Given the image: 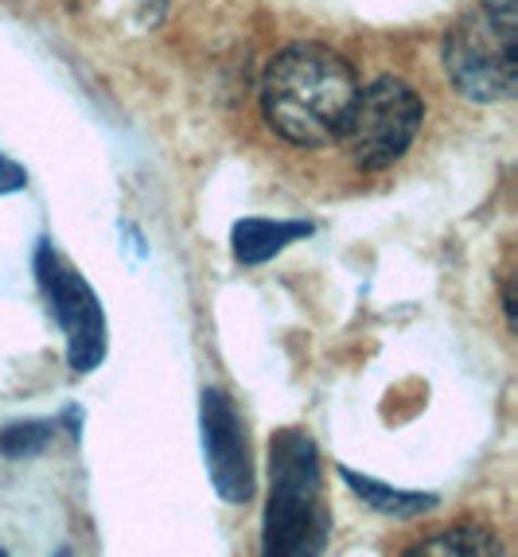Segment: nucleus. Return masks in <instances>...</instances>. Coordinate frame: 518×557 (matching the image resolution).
<instances>
[{
  "label": "nucleus",
  "instance_id": "7ed1b4c3",
  "mask_svg": "<svg viewBox=\"0 0 518 557\" xmlns=\"http://www.w3.org/2000/svg\"><path fill=\"white\" fill-rule=\"evenodd\" d=\"M444 75L468 102H507L518 86V4L476 0L444 32Z\"/></svg>",
  "mask_w": 518,
  "mask_h": 557
},
{
  "label": "nucleus",
  "instance_id": "423d86ee",
  "mask_svg": "<svg viewBox=\"0 0 518 557\" xmlns=\"http://www.w3.org/2000/svg\"><path fill=\"white\" fill-rule=\"evenodd\" d=\"M199 429H203V456L211 472L214 492L222 503H246L254 499L258 475H254L250 441L242 425L238 409L222 391H203L199 398Z\"/></svg>",
  "mask_w": 518,
  "mask_h": 557
},
{
  "label": "nucleus",
  "instance_id": "f257e3e1",
  "mask_svg": "<svg viewBox=\"0 0 518 557\" xmlns=\"http://www.w3.org/2000/svg\"><path fill=\"white\" fill-rule=\"evenodd\" d=\"M359 78L351 63L324 44H288L269 59L261 78V113L269 129L296 149H328L343 137Z\"/></svg>",
  "mask_w": 518,
  "mask_h": 557
},
{
  "label": "nucleus",
  "instance_id": "39448f33",
  "mask_svg": "<svg viewBox=\"0 0 518 557\" xmlns=\"http://www.w3.org/2000/svg\"><path fill=\"white\" fill-rule=\"evenodd\" d=\"M36 277L51 317H55V324L66 335V362H71V371L90 374L106 359V317L98 297H94V288L51 250V242H39Z\"/></svg>",
  "mask_w": 518,
  "mask_h": 557
},
{
  "label": "nucleus",
  "instance_id": "6e6552de",
  "mask_svg": "<svg viewBox=\"0 0 518 557\" xmlns=\"http://www.w3.org/2000/svg\"><path fill=\"white\" fill-rule=\"evenodd\" d=\"M402 557H507V546L483 522H464V527H448L433 539L417 542Z\"/></svg>",
  "mask_w": 518,
  "mask_h": 557
},
{
  "label": "nucleus",
  "instance_id": "f03ea898",
  "mask_svg": "<svg viewBox=\"0 0 518 557\" xmlns=\"http://www.w3.org/2000/svg\"><path fill=\"white\" fill-rule=\"evenodd\" d=\"M332 511L324 503L320 453L305 429L269 441V503L261 515V557H324Z\"/></svg>",
  "mask_w": 518,
  "mask_h": 557
},
{
  "label": "nucleus",
  "instance_id": "9b49d317",
  "mask_svg": "<svg viewBox=\"0 0 518 557\" xmlns=\"http://www.w3.org/2000/svg\"><path fill=\"white\" fill-rule=\"evenodd\" d=\"M28 187V172L16 164V160H9L4 152H0V196H9V191H24Z\"/></svg>",
  "mask_w": 518,
  "mask_h": 557
},
{
  "label": "nucleus",
  "instance_id": "ddd939ff",
  "mask_svg": "<svg viewBox=\"0 0 518 557\" xmlns=\"http://www.w3.org/2000/svg\"><path fill=\"white\" fill-rule=\"evenodd\" d=\"M0 557H9V554H4V549H0Z\"/></svg>",
  "mask_w": 518,
  "mask_h": 557
},
{
  "label": "nucleus",
  "instance_id": "0eeeda50",
  "mask_svg": "<svg viewBox=\"0 0 518 557\" xmlns=\"http://www.w3.org/2000/svg\"><path fill=\"white\" fill-rule=\"evenodd\" d=\"M316 226L312 223H281V219H242L234 223L231 242H234V258L242 265H261V261L278 258L285 246L308 238Z\"/></svg>",
  "mask_w": 518,
  "mask_h": 557
},
{
  "label": "nucleus",
  "instance_id": "9d476101",
  "mask_svg": "<svg viewBox=\"0 0 518 557\" xmlns=\"http://www.w3.org/2000/svg\"><path fill=\"white\" fill-rule=\"evenodd\" d=\"M55 437L51 421H20V425L0 429V456L9 460H24V456H39Z\"/></svg>",
  "mask_w": 518,
  "mask_h": 557
},
{
  "label": "nucleus",
  "instance_id": "1a4fd4ad",
  "mask_svg": "<svg viewBox=\"0 0 518 557\" xmlns=\"http://www.w3.org/2000/svg\"><path fill=\"white\" fill-rule=\"evenodd\" d=\"M340 475H343V483H347V487L367 503V507H374L379 515H390V519H417V515H425L436 507V495H429V492H402V487H386V483L351 472V468H340Z\"/></svg>",
  "mask_w": 518,
  "mask_h": 557
},
{
  "label": "nucleus",
  "instance_id": "20e7f679",
  "mask_svg": "<svg viewBox=\"0 0 518 557\" xmlns=\"http://www.w3.org/2000/svg\"><path fill=\"white\" fill-rule=\"evenodd\" d=\"M425 121V102L402 78H374L367 90H359L347 117V129L340 140H347L355 168L362 172H382L398 164L414 145L417 129Z\"/></svg>",
  "mask_w": 518,
  "mask_h": 557
},
{
  "label": "nucleus",
  "instance_id": "f8f14e48",
  "mask_svg": "<svg viewBox=\"0 0 518 557\" xmlns=\"http://www.w3.org/2000/svg\"><path fill=\"white\" fill-rule=\"evenodd\" d=\"M59 557H71V554H66V549H63V554H59Z\"/></svg>",
  "mask_w": 518,
  "mask_h": 557
}]
</instances>
